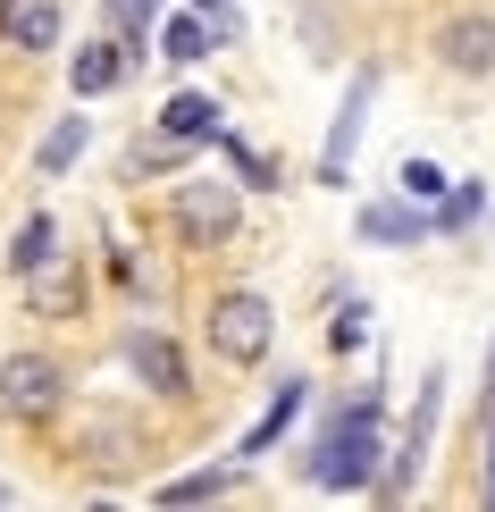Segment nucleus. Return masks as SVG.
Segmentation results:
<instances>
[{"mask_svg": "<svg viewBox=\"0 0 495 512\" xmlns=\"http://www.w3.org/2000/svg\"><path fill=\"white\" fill-rule=\"evenodd\" d=\"M210 42H219V34H210V17H177V26L160 34V51L177 59V68H193V59H210Z\"/></svg>", "mask_w": 495, "mask_h": 512, "instance_id": "obj_20", "label": "nucleus"}, {"mask_svg": "<svg viewBox=\"0 0 495 512\" xmlns=\"http://www.w3.org/2000/svg\"><path fill=\"white\" fill-rule=\"evenodd\" d=\"M84 143H93V126H84V118H59L51 135H42V152H34V168H42V177H68V168L84 160Z\"/></svg>", "mask_w": 495, "mask_h": 512, "instance_id": "obj_16", "label": "nucleus"}, {"mask_svg": "<svg viewBox=\"0 0 495 512\" xmlns=\"http://www.w3.org/2000/svg\"><path fill=\"white\" fill-rule=\"evenodd\" d=\"M470 219H487V194H479V177H470V185H445V194H437V219H428V236H462Z\"/></svg>", "mask_w": 495, "mask_h": 512, "instance_id": "obj_17", "label": "nucleus"}, {"mask_svg": "<svg viewBox=\"0 0 495 512\" xmlns=\"http://www.w3.org/2000/svg\"><path fill=\"white\" fill-rule=\"evenodd\" d=\"M0 118H9V84H0Z\"/></svg>", "mask_w": 495, "mask_h": 512, "instance_id": "obj_29", "label": "nucleus"}, {"mask_svg": "<svg viewBox=\"0 0 495 512\" xmlns=\"http://www.w3.org/2000/svg\"><path fill=\"white\" fill-rule=\"evenodd\" d=\"M126 68H135V59H126V42L110 34V42H84V51L68 59V84H76V101H101V93L126 84Z\"/></svg>", "mask_w": 495, "mask_h": 512, "instance_id": "obj_11", "label": "nucleus"}, {"mask_svg": "<svg viewBox=\"0 0 495 512\" xmlns=\"http://www.w3.org/2000/svg\"><path fill=\"white\" fill-rule=\"evenodd\" d=\"M84 303H93V269H84V252H42V261L26 269V311L34 319H84Z\"/></svg>", "mask_w": 495, "mask_h": 512, "instance_id": "obj_6", "label": "nucleus"}, {"mask_svg": "<svg viewBox=\"0 0 495 512\" xmlns=\"http://www.w3.org/2000/svg\"><path fill=\"white\" fill-rule=\"evenodd\" d=\"M0 42L26 51V59L59 51V9H51V0H0Z\"/></svg>", "mask_w": 495, "mask_h": 512, "instance_id": "obj_10", "label": "nucleus"}, {"mask_svg": "<svg viewBox=\"0 0 495 512\" xmlns=\"http://www.w3.org/2000/svg\"><path fill=\"white\" fill-rule=\"evenodd\" d=\"M294 412H303V378H277V403H269L261 420H252V437L235 445V462H252V454H269V445L286 437V420H294Z\"/></svg>", "mask_w": 495, "mask_h": 512, "instance_id": "obj_14", "label": "nucleus"}, {"mask_svg": "<svg viewBox=\"0 0 495 512\" xmlns=\"http://www.w3.org/2000/svg\"><path fill=\"white\" fill-rule=\"evenodd\" d=\"M152 17H160V0H110V26H118V42H126V59H143Z\"/></svg>", "mask_w": 495, "mask_h": 512, "instance_id": "obj_21", "label": "nucleus"}, {"mask_svg": "<svg viewBox=\"0 0 495 512\" xmlns=\"http://www.w3.org/2000/svg\"><path fill=\"white\" fill-rule=\"evenodd\" d=\"M193 152H202V143H185V135H168V126H152V135H135V143L118 152V177H126V185H143V177H185Z\"/></svg>", "mask_w": 495, "mask_h": 512, "instance_id": "obj_9", "label": "nucleus"}, {"mask_svg": "<svg viewBox=\"0 0 495 512\" xmlns=\"http://www.w3.org/2000/svg\"><path fill=\"white\" fill-rule=\"evenodd\" d=\"M294 34H303V51H311V59H336V51H344V34H336V17H328V9H303V26H294Z\"/></svg>", "mask_w": 495, "mask_h": 512, "instance_id": "obj_24", "label": "nucleus"}, {"mask_svg": "<svg viewBox=\"0 0 495 512\" xmlns=\"http://www.w3.org/2000/svg\"><path fill=\"white\" fill-rule=\"evenodd\" d=\"M126 370H135L143 395L193 403V361H185V345H177L168 328H126Z\"/></svg>", "mask_w": 495, "mask_h": 512, "instance_id": "obj_5", "label": "nucleus"}, {"mask_svg": "<svg viewBox=\"0 0 495 512\" xmlns=\"http://www.w3.org/2000/svg\"><path fill=\"white\" fill-rule=\"evenodd\" d=\"M420 236H428L420 202H370L361 210V244H420Z\"/></svg>", "mask_w": 495, "mask_h": 512, "instance_id": "obj_12", "label": "nucleus"}, {"mask_svg": "<svg viewBox=\"0 0 495 512\" xmlns=\"http://www.w3.org/2000/svg\"><path fill=\"white\" fill-rule=\"evenodd\" d=\"M160 126H168V135H185V143H219V135H227V110H219L210 93H177V101L160 110Z\"/></svg>", "mask_w": 495, "mask_h": 512, "instance_id": "obj_13", "label": "nucleus"}, {"mask_svg": "<svg viewBox=\"0 0 495 512\" xmlns=\"http://www.w3.org/2000/svg\"><path fill=\"white\" fill-rule=\"evenodd\" d=\"M9 496H17V487H9V479H0V504H9Z\"/></svg>", "mask_w": 495, "mask_h": 512, "instance_id": "obj_30", "label": "nucleus"}, {"mask_svg": "<svg viewBox=\"0 0 495 512\" xmlns=\"http://www.w3.org/2000/svg\"><path fill=\"white\" fill-rule=\"evenodd\" d=\"M487 412H495V336H487Z\"/></svg>", "mask_w": 495, "mask_h": 512, "instance_id": "obj_27", "label": "nucleus"}, {"mask_svg": "<svg viewBox=\"0 0 495 512\" xmlns=\"http://www.w3.org/2000/svg\"><path fill=\"white\" fill-rule=\"evenodd\" d=\"M378 454H386V445H378V387H361L328 429H319V445H311L303 471H311L319 487H353V496H361L370 471H378Z\"/></svg>", "mask_w": 495, "mask_h": 512, "instance_id": "obj_1", "label": "nucleus"}, {"mask_svg": "<svg viewBox=\"0 0 495 512\" xmlns=\"http://www.w3.org/2000/svg\"><path fill=\"white\" fill-rule=\"evenodd\" d=\"M428 51H437V68H445V76H462V84H495V9H462V17H445Z\"/></svg>", "mask_w": 495, "mask_h": 512, "instance_id": "obj_8", "label": "nucleus"}, {"mask_svg": "<svg viewBox=\"0 0 495 512\" xmlns=\"http://www.w3.org/2000/svg\"><path fill=\"white\" fill-rule=\"evenodd\" d=\"M403 194H412V202H437V194H445V168H437V160H403Z\"/></svg>", "mask_w": 495, "mask_h": 512, "instance_id": "obj_25", "label": "nucleus"}, {"mask_svg": "<svg viewBox=\"0 0 495 512\" xmlns=\"http://www.w3.org/2000/svg\"><path fill=\"white\" fill-rule=\"evenodd\" d=\"M202 336H210V353H219L227 370H261V361H269V345H277V311H269V294H252V286L210 294Z\"/></svg>", "mask_w": 495, "mask_h": 512, "instance_id": "obj_3", "label": "nucleus"}, {"mask_svg": "<svg viewBox=\"0 0 495 512\" xmlns=\"http://www.w3.org/2000/svg\"><path fill=\"white\" fill-rule=\"evenodd\" d=\"M168 227H177L185 252L235 244V227H244V185H235V177H185L177 202H168Z\"/></svg>", "mask_w": 495, "mask_h": 512, "instance_id": "obj_4", "label": "nucleus"}, {"mask_svg": "<svg viewBox=\"0 0 495 512\" xmlns=\"http://www.w3.org/2000/svg\"><path fill=\"white\" fill-rule=\"evenodd\" d=\"M76 454L93 462V471H126L143 445H135V429H126V420H101V437H93V445H76Z\"/></svg>", "mask_w": 495, "mask_h": 512, "instance_id": "obj_18", "label": "nucleus"}, {"mask_svg": "<svg viewBox=\"0 0 495 512\" xmlns=\"http://www.w3.org/2000/svg\"><path fill=\"white\" fill-rule=\"evenodd\" d=\"M370 101H378V68L361 59L353 68V84H344V110H336V126H328V143H319V185H353V152H361V126H370Z\"/></svg>", "mask_w": 495, "mask_h": 512, "instance_id": "obj_7", "label": "nucleus"}, {"mask_svg": "<svg viewBox=\"0 0 495 512\" xmlns=\"http://www.w3.org/2000/svg\"><path fill=\"white\" fill-rule=\"evenodd\" d=\"M193 9H202V17H210V9H227V0H193Z\"/></svg>", "mask_w": 495, "mask_h": 512, "instance_id": "obj_28", "label": "nucleus"}, {"mask_svg": "<svg viewBox=\"0 0 495 512\" xmlns=\"http://www.w3.org/2000/svg\"><path fill=\"white\" fill-rule=\"evenodd\" d=\"M479 496L495 504V412H487V479H479Z\"/></svg>", "mask_w": 495, "mask_h": 512, "instance_id": "obj_26", "label": "nucleus"}, {"mask_svg": "<svg viewBox=\"0 0 495 512\" xmlns=\"http://www.w3.org/2000/svg\"><path fill=\"white\" fill-rule=\"evenodd\" d=\"M328 345H336V353H361V345H370V303H361V294H344V311L328 319Z\"/></svg>", "mask_w": 495, "mask_h": 512, "instance_id": "obj_22", "label": "nucleus"}, {"mask_svg": "<svg viewBox=\"0 0 495 512\" xmlns=\"http://www.w3.org/2000/svg\"><path fill=\"white\" fill-rule=\"evenodd\" d=\"M235 487H244V462H227V471H185V479L160 487V504H219Z\"/></svg>", "mask_w": 495, "mask_h": 512, "instance_id": "obj_15", "label": "nucleus"}, {"mask_svg": "<svg viewBox=\"0 0 495 512\" xmlns=\"http://www.w3.org/2000/svg\"><path fill=\"white\" fill-rule=\"evenodd\" d=\"M51 244H59V227H51V210H34V219L17 227V244H9V277H26V269H34L42 252H51Z\"/></svg>", "mask_w": 495, "mask_h": 512, "instance_id": "obj_19", "label": "nucleus"}, {"mask_svg": "<svg viewBox=\"0 0 495 512\" xmlns=\"http://www.w3.org/2000/svg\"><path fill=\"white\" fill-rule=\"evenodd\" d=\"M68 395H76V370L59 353H42V345L0 353V420L9 429H51L68 412Z\"/></svg>", "mask_w": 495, "mask_h": 512, "instance_id": "obj_2", "label": "nucleus"}, {"mask_svg": "<svg viewBox=\"0 0 495 512\" xmlns=\"http://www.w3.org/2000/svg\"><path fill=\"white\" fill-rule=\"evenodd\" d=\"M227 152H235V185H244V194H277L269 152H252V143H227Z\"/></svg>", "mask_w": 495, "mask_h": 512, "instance_id": "obj_23", "label": "nucleus"}]
</instances>
